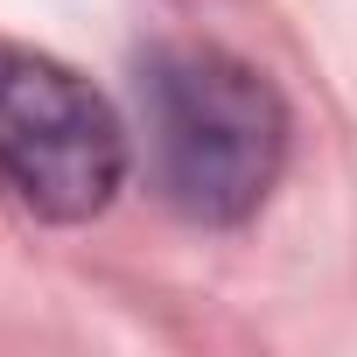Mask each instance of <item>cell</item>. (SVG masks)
<instances>
[{
    "label": "cell",
    "instance_id": "cell-1",
    "mask_svg": "<svg viewBox=\"0 0 357 357\" xmlns=\"http://www.w3.org/2000/svg\"><path fill=\"white\" fill-rule=\"evenodd\" d=\"M147 161L161 197L197 225H238L266 204L287 161L280 91L225 50H154L140 70Z\"/></svg>",
    "mask_w": 357,
    "mask_h": 357
},
{
    "label": "cell",
    "instance_id": "cell-2",
    "mask_svg": "<svg viewBox=\"0 0 357 357\" xmlns=\"http://www.w3.org/2000/svg\"><path fill=\"white\" fill-rule=\"evenodd\" d=\"M126 183L112 105L36 50H0V190L50 225L98 218Z\"/></svg>",
    "mask_w": 357,
    "mask_h": 357
}]
</instances>
